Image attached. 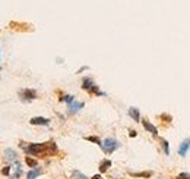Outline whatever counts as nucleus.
Here are the masks:
<instances>
[{
  "label": "nucleus",
  "mask_w": 190,
  "mask_h": 179,
  "mask_svg": "<svg viewBox=\"0 0 190 179\" xmlns=\"http://www.w3.org/2000/svg\"><path fill=\"white\" fill-rule=\"evenodd\" d=\"M29 123H31V125H42V126H47V125L50 123V119L41 118V116H38V118H31Z\"/></svg>",
  "instance_id": "obj_5"
},
{
  "label": "nucleus",
  "mask_w": 190,
  "mask_h": 179,
  "mask_svg": "<svg viewBox=\"0 0 190 179\" xmlns=\"http://www.w3.org/2000/svg\"><path fill=\"white\" fill-rule=\"evenodd\" d=\"M189 148H190V138H187V139H184V141L181 142V145H180V148H179V154H180L181 157H186Z\"/></svg>",
  "instance_id": "obj_4"
},
{
  "label": "nucleus",
  "mask_w": 190,
  "mask_h": 179,
  "mask_svg": "<svg viewBox=\"0 0 190 179\" xmlns=\"http://www.w3.org/2000/svg\"><path fill=\"white\" fill-rule=\"evenodd\" d=\"M62 100H65L67 104H72V103H73V97H72V95H65Z\"/></svg>",
  "instance_id": "obj_18"
},
{
  "label": "nucleus",
  "mask_w": 190,
  "mask_h": 179,
  "mask_svg": "<svg viewBox=\"0 0 190 179\" xmlns=\"http://www.w3.org/2000/svg\"><path fill=\"white\" fill-rule=\"evenodd\" d=\"M85 139H88V141H91V142H95V144L101 145V139H100L98 136H86Z\"/></svg>",
  "instance_id": "obj_16"
},
{
  "label": "nucleus",
  "mask_w": 190,
  "mask_h": 179,
  "mask_svg": "<svg viewBox=\"0 0 190 179\" xmlns=\"http://www.w3.org/2000/svg\"><path fill=\"white\" fill-rule=\"evenodd\" d=\"M142 125H143V128H145L146 131H149V132H151L153 136H156V135H158V129H156V128L152 125V123L149 122V121H148V119H145V121L142 122Z\"/></svg>",
  "instance_id": "obj_6"
},
{
  "label": "nucleus",
  "mask_w": 190,
  "mask_h": 179,
  "mask_svg": "<svg viewBox=\"0 0 190 179\" xmlns=\"http://www.w3.org/2000/svg\"><path fill=\"white\" fill-rule=\"evenodd\" d=\"M85 104L83 103H77V101H73L72 104H69V110L72 112V113H75V112H77L79 109H82Z\"/></svg>",
  "instance_id": "obj_11"
},
{
  "label": "nucleus",
  "mask_w": 190,
  "mask_h": 179,
  "mask_svg": "<svg viewBox=\"0 0 190 179\" xmlns=\"http://www.w3.org/2000/svg\"><path fill=\"white\" fill-rule=\"evenodd\" d=\"M0 172H1V175H4V176H7V175L10 173V167H9V166H4V167H3V169H1Z\"/></svg>",
  "instance_id": "obj_19"
},
{
  "label": "nucleus",
  "mask_w": 190,
  "mask_h": 179,
  "mask_svg": "<svg viewBox=\"0 0 190 179\" xmlns=\"http://www.w3.org/2000/svg\"><path fill=\"white\" fill-rule=\"evenodd\" d=\"M132 176H135V178H149L152 176V172H138V173H135V172H129Z\"/></svg>",
  "instance_id": "obj_12"
},
{
  "label": "nucleus",
  "mask_w": 190,
  "mask_h": 179,
  "mask_svg": "<svg viewBox=\"0 0 190 179\" xmlns=\"http://www.w3.org/2000/svg\"><path fill=\"white\" fill-rule=\"evenodd\" d=\"M162 148H164V153L168 156L170 154V147H168V141H165V139H162Z\"/></svg>",
  "instance_id": "obj_17"
},
{
  "label": "nucleus",
  "mask_w": 190,
  "mask_h": 179,
  "mask_svg": "<svg viewBox=\"0 0 190 179\" xmlns=\"http://www.w3.org/2000/svg\"><path fill=\"white\" fill-rule=\"evenodd\" d=\"M177 179H190V173H186V172H183V173H180Z\"/></svg>",
  "instance_id": "obj_20"
},
{
  "label": "nucleus",
  "mask_w": 190,
  "mask_h": 179,
  "mask_svg": "<svg viewBox=\"0 0 190 179\" xmlns=\"http://www.w3.org/2000/svg\"><path fill=\"white\" fill-rule=\"evenodd\" d=\"M4 157H6V160L13 162V160H16L18 154H16V151H15V150H12V148H6V150H4Z\"/></svg>",
  "instance_id": "obj_7"
},
{
  "label": "nucleus",
  "mask_w": 190,
  "mask_h": 179,
  "mask_svg": "<svg viewBox=\"0 0 190 179\" xmlns=\"http://www.w3.org/2000/svg\"><path fill=\"white\" fill-rule=\"evenodd\" d=\"M92 85H94V84H92V79H91V78H85L83 82H82V88L88 90V91L92 88Z\"/></svg>",
  "instance_id": "obj_13"
},
{
  "label": "nucleus",
  "mask_w": 190,
  "mask_h": 179,
  "mask_svg": "<svg viewBox=\"0 0 190 179\" xmlns=\"http://www.w3.org/2000/svg\"><path fill=\"white\" fill-rule=\"evenodd\" d=\"M24 150L28 154L32 156H53L57 153V145L54 142L47 144H29L28 147H24Z\"/></svg>",
  "instance_id": "obj_1"
},
{
  "label": "nucleus",
  "mask_w": 190,
  "mask_h": 179,
  "mask_svg": "<svg viewBox=\"0 0 190 179\" xmlns=\"http://www.w3.org/2000/svg\"><path fill=\"white\" fill-rule=\"evenodd\" d=\"M91 179H103V178H101V175H94Z\"/></svg>",
  "instance_id": "obj_23"
},
{
  "label": "nucleus",
  "mask_w": 190,
  "mask_h": 179,
  "mask_svg": "<svg viewBox=\"0 0 190 179\" xmlns=\"http://www.w3.org/2000/svg\"><path fill=\"white\" fill-rule=\"evenodd\" d=\"M129 116H130L135 122H139V121H141L139 109H136V107H130V109H129Z\"/></svg>",
  "instance_id": "obj_8"
},
{
  "label": "nucleus",
  "mask_w": 190,
  "mask_h": 179,
  "mask_svg": "<svg viewBox=\"0 0 190 179\" xmlns=\"http://www.w3.org/2000/svg\"><path fill=\"white\" fill-rule=\"evenodd\" d=\"M100 147L103 148V151H104V153L111 154V153H114L117 148H120V142H118L117 139H114V138H105V139L101 142V145H100Z\"/></svg>",
  "instance_id": "obj_2"
},
{
  "label": "nucleus",
  "mask_w": 190,
  "mask_h": 179,
  "mask_svg": "<svg viewBox=\"0 0 190 179\" xmlns=\"http://www.w3.org/2000/svg\"><path fill=\"white\" fill-rule=\"evenodd\" d=\"M41 173H42V170H41V169H38V167H35V169H32V170H29V172H28L27 179H35L37 176H39Z\"/></svg>",
  "instance_id": "obj_10"
},
{
  "label": "nucleus",
  "mask_w": 190,
  "mask_h": 179,
  "mask_svg": "<svg viewBox=\"0 0 190 179\" xmlns=\"http://www.w3.org/2000/svg\"><path fill=\"white\" fill-rule=\"evenodd\" d=\"M19 95H21L22 100L31 101V100H35V98H37V91H35V90H31V88H25L19 92Z\"/></svg>",
  "instance_id": "obj_3"
},
{
  "label": "nucleus",
  "mask_w": 190,
  "mask_h": 179,
  "mask_svg": "<svg viewBox=\"0 0 190 179\" xmlns=\"http://www.w3.org/2000/svg\"><path fill=\"white\" fill-rule=\"evenodd\" d=\"M72 178L73 179H88L83 173H80L79 170H73V173H72Z\"/></svg>",
  "instance_id": "obj_15"
},
{
  "label": "nucleus",
  "mask_w": 190,
  "mask_h": 179,
  "mask_svg": "<svg viewBox=\"0 0 190 179\" xmlns=\"http://www.w3.org/2000/svg\"><path fill=\"white\" fill-rule=\"evenodd\" d=\"M110 167H111V160L105 159V160H103V162H101V165H100V172H101V173H104V172H107Z\"/></svg>",
  "instance_id": "obj_9"
},
{
  "label": "nucleus",
  "mask_w": 190,
  "mask_h": 179,
  "mask_svg": "<svg viewBox=\"0 0 190 179\" xmlns=\"http://www.w3.org/2000/svg\"><path fill=\"white\" fill-rule=\"evenodd\" d=\"M25 163H27L29 167H37V165H38V162L35 159H32V157H27V159H25Z\"/></svg>",
  "instance_id": "obj_14"
},
{
  "label": "nucleus",
  "mask_w": 190,
  "mask_h": 179,
  "mask_svg": "<svg viewBox=\"0 0 190 179\" xmlns=\"http://www.w3.org/2000/svg\"><path fill=\"white\" fill-rule=\"evenodd\" d=\"M129 135H130L132 138H135V136L138 135V132H136V131H130V132H129Z\"/></svg>",
  "instance_id": "obj_22"
},
{
  "label": "nucleus",
  "mask_w": 190,
  "mask_h": 179,
  "mask_svg": "<svg viewBox=\"0 0 190 179\" xmlns=\"http://www.w3.org/2000/svg\"><path fill=\"white\" fill-rule=\"evenodd\" d=\"M161 119H162V121H167V122H171V121H173V118H171V116H168V115H165V113H164V115H161Z\"/></svg>",
  "instance_id": "obj_21"
}]
</instances>
